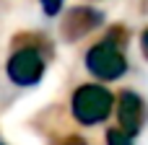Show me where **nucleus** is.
<instances>
[{
    "label": "nucleus",
    "instance_id": "obj_1",
    "mask_svg": "<svg viewBox=\"0 0 148 145\" xmlns=\"http://www.w3.org/2000/svg\"><path fill=\"white\" fill-rule=\"evenodd\" d=\"M130 31L122 26H112L107 31L104 39H99L88 52H86V70L101 80H120L127 73V57H125V47H127Z\"/></svg>",
    "mask_w": 148,
    "mask_h": 145
},
{
    "label": "nucleus",
    "instance_id": "obj_2",
    "mask_svg": "<svg viewBox=\"0 0 148 145\" xmlns=\"http://www.w3.org/2000/svg\"><path fill=\"white\" fill-rule=\"evenodd\" d=\"M44 49H47V39L29 42V34L23 36V42H16L8 62H5V75L10 78V83H16L21 88L36 86L47 73L49 52H44Z\"/></svg>",
    "mask_w": 148,
    "mask_h": 145
},
{
    "label": "nucleus",
    "instance_id": "obj_3",
    "mask_svg": "<svg viewBox=\"0 0 148 145\" xmlns=\"http://www.w3.org/2000/svg\"><path fill=\"white\" fill-rule=\"evenodd\" d=\"M70 112L78 125H101L114 112V93L101 83H83L70 96Z\"/></svg>",
    "mask_w": 148,
    "mask_h": 145
},
{
    "label": "nucleus",
    "instance_id": "obj_4",
    "mask_svg": "<svg viewBox=\"0 0 148 145\" xmlns=\"http://www.w3.org/2000/svg\"><path fill=\"white\" fill-rule=\"evenodd\" d=\"M114 109H117V122H120L117 130L125 132L127 138H138L148 119V106L143 101V96L130 91V88H122L114 96Z\"/></svg>",
    "mask_w": 148,
    "mask_h": 145
},
{
    "label": "nucleus",
    "instance_id": "obj_5",
    "mask_svg": "<svg viewBox=\"0 0 148 145\" xmlns=\"http://www.w3.org/2000/svg\"><path fill=\"white\" fill-rule=\"evenodd\" d=\"M101 21H104L101 10L88 8V5H78V8H70V10L65 13L60 31H62L65 42H81V39L88 36L96 26H101Z\"/></svg>",
    "mask_w": 148,
    "mask_h": 145
},
{
    "label": "nucleus",
    "instance_id": "obj_6",
    "mask_svg": "<svg viewBox=\"0 0 148 145\" xmlns=\"http://www.w3.org/2000/svg\"><path fill=\"white\" fill-rule=\"evenodd\" d=\"M107 145H133V138H127L125 132L112 127V130H107Z\"/></svg>",
    "mask_w": 148,
    "mask_h": 145
},
{
    "label": "nucleus",
    "instance_id": "obj_7",
    "mask_svg": "<svg viewBox=\"0 0 148 145\" xmlns=\"http://www.w3.org/2000/svg\"><path fill=\"white\" fill-rule=\"evenodd\" d=\"M39 3H42V10L47 16H57L62 10V0H39Z\"/></svg>",
    "mask_w": 148,
    "mask_h": 145
},
{
    "label": "nucleus",
    "instance_id": "obj_8",
    "mask_svg": "<svg viewBox=\"0 0 148 145\" xmlns=\"http://www.w3.org/2000/svg\"><path fill=\"white\" fill-rule=\"evenodd\" d=\"M52 145H88L81 135H65V138H60L57 143H52Z\"/></svg>",
    "mask_w": 148,
    "mask_h": 145
},
{
    "label": "nucleus",
    "instance_id": "obj_9",
    "mask_svg": "<svg viewBox=\"0 0 148 145\" xmlns=\"http://www.w3.org/2000/svg\"><path fill=\"white\" fill-rule=\"evenodd\" d=\"M140 52H143V57L148 60V26L143 29V34H140Z\"/></svg>",
    "mask_w": 148,
    "mask_h": 145
},
{
    "label": "nucleus",
    "instance_id": "obj_10",
    "mask_svg": "<svg viewBox=\"0 0 148 145\" xmlns=\"http://www.w3.org/2000/svg\"><path fill=\"white\" fill-rule=\"evenodd\" d=\"M0 145H5V143H0Z\"/></svg>",
    "mask_w": 148,
    "mask_h": 145
}]
</instances>
